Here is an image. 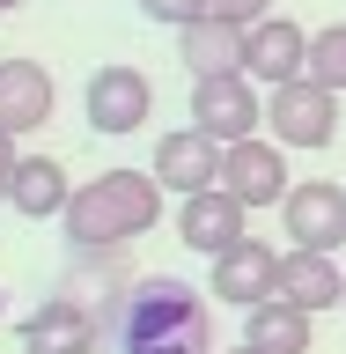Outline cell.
I'll return each mask as SVG.
<instances>
[{"mask_svg": "<svg viewBox=\"0 0 346 354\" xmlns=\"http://www.w3.org/2000/svg\"><path fill=\"white\" fill-rule=\"evenodd\" d=\"M110 354H214V310L177 273H140L104 317Z\"/></svg>", "mask_w": 346, "mask_h": 354, "instance_id": "cell-1", "label": "cell"}, {"mask_svg": "<svg viewBox=\"0 0 346 354\" xmlns=\"http://www.w3.org/2000/svg\"><path fill=\"white\" fill-rule=\"evenodd\" d=\"M59 221H66L74 251H126L133 236H148L162 221V177L155 170H104L88 185H74Z\"/></svg>", "mask_w": 346, "mask_h": 354, "instance_id": "cell-2", "label": "cell"}, {"mask_svg": "<svg viewBox=\"0 0 346 354\" xmlns=\"http://www.w3.org/2000/svg\"><path fill=\"white\" fill-rule=\"evenodd\" d=\"M265 133L280 140V148H331V133H339V96H331L317 74H295V82L265 88Z\"/></svg>", "mask_w": 346, "mask_h": 354, "instance_id": "cell-3", "label": "cell"}, {"mask_svg": "<svg viewBox=\"0 0 346 354\" xmlns=\"http://www.w3.org/2000/svg\"><path fill=\"white\" fill-rule=\"evenodd\" d=\"M192 126L214 133L221 148H236L251 133H265V96L251 74H199L192 82Z\"/></svg>", "mask_w": 346, "mask_h": 354, "instance_id": "cell-4", "label": "cell"}, {"mask_svg": "<svg viewBox=\"0 0 346 354\" xmlns=\"http://www.w3.org/2000/svg\"><path fill=\"white\" fill-rule=\"evenodd\" d=\"M81 111H88V126L96 133H110V140H118V133H140L155 118V82L148 74H140V66H96V74H88V88H81Z\"/></svg>", "mask_w": 346, "mask_h": 354, "instance_id": "cell-5", "label": "cell"}, {"mask_svg": "<svg viewBox=\"0 0 346 354\" xmlns=\"http://www.w3.org/2000/svg\"><path fill=\"white\" fill-rule=\"evenodd\" d=\"M22 354H96L104 347V317L74 295H44L30 317H22Z\"/></svg>", "mask_w": 346, "mask_h": 354, "instance_id": "cell-6", "label": "cell"}, {"mask_svg": "<svg viewBox=\"0 0 346 354\" xmlns=\"http://www.w3.org/2000/svg\"><path fill=\"white\" fill-rule=\"evenodd\" d=\"M221 192H236L243 207H280V199L295 192V185H287V148L265 140V133L236 140V148L221 155Z\"/></svg>", "mask_w": 346, "mask_h": 354, "instance_id": "cell-7", "label": "cell"}, {"mask_svg": "<svg viewBox=\"0 0 346 354\" xmlns=\"http://www.w3.org/2000/svg\"><path fill=\"white\" fill-rule=\"evenodd\" d=\"M280 221H287V236H295V251H339L346 243V185H331V177L295 185L280 199Z\"/></svg>", "mask_w": 346, "mask_h": 354, "instance_id": "cell-8", "label": "cell"}, {"mask_svg": "<svg viewBox=\"0 0 346 354\" xmlns=\"http://www.w3.org/2000/svg\"><path fill=\"white\" fill-rule=\"evenodd\" d=\"M206 295H221V303H236V310L273 303V295H280V251H273V243H258V236L229 243V251L214 259V281H206Z\"/></svg>", "mask_w": 346, "mask_h": 354, "instance_id": "cell-9", "label": "cell"}, {"mask_svg": "<svg viewBox=\"0 0 346 354\" xmlns=\"http://www.w3.org/2000/svg\"><path fill=\"white\" fill-rule=\"evenodd\" d=\"M221 140L214 133H199V126H177V133H162L155 140V177H162V192H177V199H192V192H214L221 185Z\"/></svg>", "mask_w": 346, "mask_h": 354, "instance_id": "cell-10", "label": "cell"}, {"mask_svg": "<svg viewBox=\"0 0 346 354\" xmlns=\"http://www.w3.org/2000/svg\"><path fill=\"white\" fill-rule=\"evenodd\" d=\"M243 74L265 88H280L295 82V74H309V37H302V22H287V15H265L251 22V37H243Z\"/></svg>", "mask_w": 346, "mask_h": 354, "instance_id": "cell-11", "label": "cell"}, {"mask_svg": "<svg viewBox=\"0 0 346 354\" xmlns=\"http://www.w3.org/2000/svg\"><path fill=\"white\" fill-rule=\"evenodd\" d=\"M243 214H251V207H243L236 192H192V199H177V236L192 243V251H206V259H221V251H229V243H243Z\"/></svg>", "mask_w": 346, "mask_h": 354, "instance_id": "cell-12", "label": "cell"}, {"mask_svg": "<svg viewBox=\"0 0 346 354\" xmlns=\"http://www.w3.org/2000/svg\"><path fill=\"white\" fill-rule=\"evenodd\" d=\"M59 104V88L37 59H0V126L8 133H37Z\"/></svg>", "mask_w": 346, "mask_h": 354, "instance_id": "cell-13", "label": "cell"}, {"mask_svg": "<svg viewBox=\"0 0 346 354\" xmlns=\"http://www.w3.org/2000/svg\"><path fill=\"white\" fill-rule=\"evenodd\" d=\"M243 22H229V15H199V22H184L177 30V59L192 66V82L199 74H243Z\"/></svg>", "mask_w": 346, "mask_h": 354, "instance_id": "cell-14", "label": "cell"}, {"mask_svg": "<svg viewBox=\"0 0 346 354\" xmlns=\"http://www.w3.org/2000/svg\"><path fill=\"white\" fill-rule=\"evenodd\" d=\"M280 295L317 317V310H331L346 295V266L331 251H280Z\"/></svg>", "mask_w": 346, "mask_h": 354, "instance_id": "cell-15", "label": "cell"}, {"mask_svg": "<svg viewBox=\"0 0 346 354\" xmlns=\"http://www.w3.org/2000/svg\"><path fill=\"white\" fill-rule=\"evenodd\" d=\"M66 199H74V185H66V170L52 162V155H22L15 177H8V207H15L22 221H59Z\"/></svg>", "mask_w": 346, "mask_h": 354, "instance_id": "cell-16", "label": "cell"}, {"mask_svg": "<svg viewBox=\"0 0 346 354\" xmlns=\"http://www.w3.org/2000/svg\"><path fill=\"white\" fill-rule=\"evenodd\" d=\"M243 347H258V354H309V310H295L287 295L243 310Z\"/></svg>", "mask_w": 346, "mask_h": 354, "instance_id": "cell-17", "label": "cell"}, {"mask_svg": "<svg viewBox=\"0 0 346 354\" xmlns=\"http://www.w3.org/2000/svg\"><path fill=\"white\" fill-rule=\"evenodd\" d=\"M309 74H317L331 96H346V22H331V30L309 37Z\"/></svg>", "mask_w": 346, "mask_h": 354, "instance_id": "cell-18", "label": "cell"}, {"mask_svg": "<svg viewBox=\"0 0 346 354\" xmlns=\"http://www.w3.org/2000/svg\"><path fill=\"white\" fill-rule=\"evenodd\" d=\"M140 15H148V22H170V30H184V22L206 15V0H140Z\"/></svg>", "mask_w": 346, "mask_h": 354, "instance_id": "cell-19", "label": "cell"}, {"mask_svg": "<svg viewBox=\"0 0 346 354\" xmlns=\"http://www.w3.org/2000/svg\"><path fill=\"white\" fill-rule=\"evenodd\" d=\"M206 15H229V22H243V30H251V22L273 15V0H206Z\"/></svg>", "mask_w": 346, "mask_h": 354, "instance_id": "cell-20", "label": "cell"}, {"mask_svg": "<svg viewBox=\"0 0 346 354\" xmlns=\"http://www.w3.org/2000/svg\"><path fill=\"white\" fill-rule=\"evenodd\" d=\"M15 162H22V155H15V133L0 126V207H8V177H15Z\"/></svg>", "mask_w": 346, "mask_h": 354, "instance_id": "cell-21", "label": "cell"}, {"mask_svg": "<svg viewBox=\"0 0 346 354\" xmlns=\"http://www.w3.org/2000/svg\"><path fill=\"white\" fill-rule=\"evenodd\" d=\"M8 8H22V0H0V15H8Z\"/></svg>", "mask_w": 346, "mask_h": 354, "instance_id": "cell-22", "label": "cell"}, {"mask_svg": "<svg viewBox=\"0 0 346 354\" xmlns=\"http://www.w3.org/2000/svg\"><path fill=\"white\" fill-rule=\"evenodd\" d=\"M229 354H258V347H229Z\"/></svg>", "mask_w": 346, "mask_h": 354, "instance_id": "cell-23", "label": "cell"}, {"mask_svg": "<svg viewBox=\"0 0 346 354\" xmlns=\"http://www.w3.org/2000/svg\"><path fill=\"white\" fill-rule=\"evenodd\" d=\"M0 317H8V303H0Z\"/></svg>", "mask_w": 346, "mask_h": 354, "instance_id": "cell-24", "label": "cell"}, {"mask_svg": "<svg viewBox=\"0 0 346 354\" xmlns=\"http://www.w3.org/2000/svg\"><path fill=\"white\" fill-rule=\"evenodd\" d=\"M339 310H346V295H339Z\"/></svg>", "mask_w": 346, "mask_h": 354, "instance_id": "cell-25", "label": "cell"}]
</instances>
